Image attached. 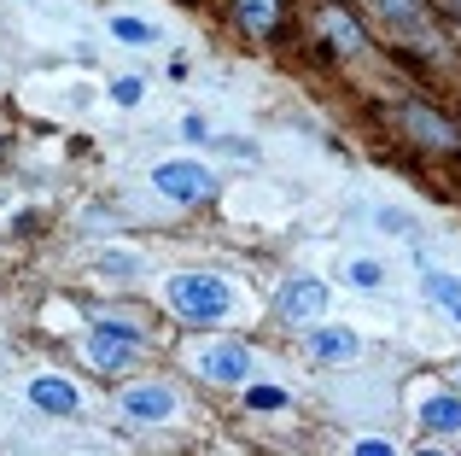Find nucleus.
Here are the masks:
<instances>
[{
    "mask_svg": "<svg viewBox=\"0 0 461 456\" xmlns=\"http://www.w3.org/2000/svg\"><path fill=\"white\" fill-rule=\"evenodd\" d=\"M298 23L315 59H362L368 47V23L350 0H298Z\"/></svg>",
    "mask_w": 461,
    "mask_h": 456,
    "instance_id": "1",
    "label": "nucleus"
},
{
    "mask_svg": "<svg viewBox=\"0 0 461 456\" xmlns=\"http://www.w3.org/2000/svg\"><path fill=\"white\" fill-rule=\"evenodd\" d=\"M385 123H392L409 147L432 152V159H456V152H461V129L444 112H432L427 100H415V94H403V100L385 105Z\"/></svg>",
    "mask_w": 461,
    "mask_h": 456,
    "instance_id": "2",
    "label": "nucleus"
},
{
    "mask_svg": "<svg viewBox=\"0 0 461 456\" xmlns=\"http://www.w3.org/2000/svg\"><path fill=\"white\" fill-rule=\"evenodd\" d=\"M164 305L176 310L181 322H222L234 310V287L211 269H181L164 281Z\"/></svg>",
    "mask_w": 461,
    "mask_h": 456,
    "instance_id": "3",
    "label": "nucleus"
},
{
    "mask_svg": "<svg viewBox=\"0 0 461 456\" xmlns=\"http://www.w3.org/2000/svg\"><path fill=\"white\" fill-rule=\"evenodd\" d=\"M147 351V340H140L135 322H88V363L100 369V375H123V369H135V357Z\"/></svg>",
    "mask_w": 461,
    "mask_h": 456,
    "instance_id": "4",
    "label": "nucleus"
},
{
    "mask_svg": "<svg viewBox=\"0 0 461 456\" xmlns=\"http://www.w3.org/2000/svg\"><path fill=\"white\" fill-rule=\"evenodd\" d=\"M152 187L169 199V205H211L216 199V176L193 159H176V164H158L152 170Z\"/></svg>",
    "mask_w": 461,
    "mask_h": 456,
    "instance_id": "5",
    "label": "nucleus"
},
{
    "mask_svg": "<svg viewBox=\"0 0 461 456\" xmlns=\"http://www.w3.org/2000/svg\"><path fill=\"white\" fill-rule=\"evenodd\" d=\"M234 23L251 35V41H286L298 18V0H228Z\"/></svg>",
    "mask_w": 461,
    "mask_h": 456,
    "instance_id": "6",
    "label": "nucleus"
},
{
    "mask_svg": "<svg viewBox=\"0 0 461 456\" xmlns=\"http://www.w3.org/2000/svg\"><path fill=\"white\" fill-rule=\"evenodd\" d=\"M374 12H380V23L397 30L403 41H420L427 53H444L438 23H432V0H374Z\"/></svg>",
    "mask_w": 461,
    "mask_h": 456,
    "instance_id": "7",
    "label": "nucleus"
},
{
    "mask_svg": "<svg viewBox=\"0 0 461 456\" xmlns=\"http://www.w3.org/2000/svg\"><path fill=\"white\" fill-rule=\"evenodd\" d=\"M193 369H199V380H211V387H246L251 380V351L240 340H216V345H204V351L193 357Z\"/></svg>",
    "mask_w": 461,
    "mask_h": 456,
    "instance_id": "8",
    "label": "nucleus"
},
{
    "mask_svg": "<svg viewBox=\"0 0 461 456\" xmlns=\"http://www.w3.org/2000/svg\"><path fill=\"white\" fill-rule=\"evenodd\" d=\"M321 310H327V281H315V275H298V281H286L275 293V316L281 322H321Z\"/></svg>",
    "mask_w": 461,
    "mask_h": 456,
    "instance_id": "9",
    "label": "nucleus"
},
{
    "mask_svg": "<svg viewBox=\"0 0 461 456\" xmlns=\"http://www.w3.org/2000/svg\"><path fill=\"white\" fill-rule=\"evenodd\" d=\"M117 404H123L129 422H169L181 398H176V387H164V380H140V387L117 392Z\"/></svg>",
    "mask_w": 461,
    "mask_h": 456,
    "instance_id": "10",
    "label": "nucleus"
},
{
    "mask_svg": "<svg viewBox=\"0 0 461 456\" xmlns=\"http://www.w3.org/2000/svg\"><path fill=\"white\" fill-rule=\"evenodd\" d=\"M304 345H310L315 363H350V357H362V333L345 328V322H315Z\"/></svg>",
    "mask_w": 461,
    "mask_h": 456,
    "instance_id": "11",
    "label": "nucleus"
},
{
    "mask_svg": "<svg viewBox=\"0 0 461 456\" xmlns=\"http://www.w3.org/2000/svg\"><path fill=\"white\" fill-rule=\"evenodd\" d=\"M415 415H420V427H427V433L456 439L461 433V392H427Z\"/></svg>",
    "mask_w": 461,
    "mask_h": 456,
    "instance_id": "12",
    "label": "nucleus"
},
{
    "mask_svg": "<svg viewBox=\"0 0 461 456\" xmlns=\"http://www.w3.org/2000/svg\"><path fill=\"white\" fill-rule=\"evenodd\" d=\"M30 404L47 410V415H77V387L59 380V375H35L30 380Z\"/></svg>",
    "mask_w": 461,
    "mask_h": 456,
    "instance_id": "13",
    "label": "nucleus"
},
{
    "mask_svg": "<svg viewBox=\"0 0 461 456\" xmlns=\"http://www.w3.org/2000/svg\"><path fill=\"white\" fill-rule=\"evenodd\" d=\"M420 293H427V298H432V305H438L450 322H461V281H456V275H444V269H427Z\"/></svg>",
    "mask_w": 461,
    "mask_h": 456,
    "instance_id": "14",
    "label": "nucleus"
},
{
    "mask_svg": "<svg viewBox=\"0 0 461 456\" xmlns=\"http://www.w3.org/2000/svg\"><path fill=\"white\" fill-rule=\"evenodd\" d=\"M286 404H293L286 387H251L246 380V410H286Z\"/></svg>",
    "mask_w": 461,
    "mask_h": 456,
    "instance_id": "15",
    "label": "nucleus"
},
{
    "mask_svg": "<svg viewBox=\"0 0 461 456\" xmlns=\"http://www.w3.org/2000/svg\"><path fill=\"white\" fill-rule=\"evenodd\" d=\"M112 35H117V41H135V47H147L158 30H152L147 18H112Z\"/></svg>",
    "mask_w": 461,
    "mask_h": 456,
    "instance_id": "16",
    "label": "nucleus"
},
{
    "mask_svg": "<svg viewBox=\"0 0 461 456\" xmlns=\"http://www.w3.org/2000/svg\"><path fill=\"white\" fill-rule=\"evenodd\" d=\"M380 281H385V269H380V263H368V258H357V263H350V287H362V293H374Z\"/></svg>",
    "mask_w": 461,
    "mask_h": 456,
    "instance_id": "17",
    "label": "nucleus"
},
{
    "mask_svg": "<svg viewBox=\"0 0 461 456\" xmlns=\"http://www.w3.org/2000/svg\"><path fill=\"white\" fill-rule=\"evenodd\" d=\"M112 100L117 105H140V100H147V82H140V77H117L112 82Z\"/></svg>",
    "mask_w": 461,
    "mask_h": 456,
    "instance_id": "18",
    "label": "nucleus"
},
{
    "mask_svg": "<svg viewBox=\"0 0 461 456\" xmlns=\"http://www.w3.org/2000/svg\"><path fill=\"white\" fill-rule=\"evenodd\" d=\"M357 456H392V439H357Z\"/></svg>",
    "mask_w": 461,
    "mask_h": 456,
    "instance_id": "19",
    "label": "nucleus"
},
{
    "mask_svg": "<svg viewBox=\"0 0 461 456\" xmlns=\"http://www.w3.org/2000/svg\"><path fill=\"white\" fill-rule=\"evenodd\" d=\"M380 228H392V234H403V228H409V217H403V211H380Z\"/></svg>",
    "mask_w": 461,
    "mask_h": 456,
    "instance_id": "20",
    "label": "nucleus"
},
{
    "mask_svg": "<svg viewBox=\"0 0 461 456\" xmlns=\"http://www.w3.org/2000/svg\"><path fill=\"white\" fill-rule=\"evenodd\" d=\"M438 12H444V18H450L456 30H461V0H438Z\"/></svg>",
    "mask_w": 461,
    "mask_h": 456,
    "instance_id": "21",
    "label": "nucleus"
},
{
    "mask_svg": "<svg viewBox=\"0 0 461 456\" xmlns=\"http://www.w3.org/2000/svg\"><path fill=\"white\" fill-rule=\"evenodd\" d=\"M456 392H461V363H456Z\"/></svg>",
    "mask_w": 461,
    "mask_h": 456,
    "instance_id": "22",
    "label": "nucleus"
}]
</instances>
